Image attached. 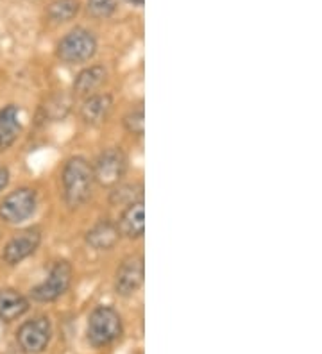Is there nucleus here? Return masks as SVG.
Instances as JSON below:
<instances>
[{
	"mask_svg": "<svg viewBox=\"0 0 322 354\" xmlns=\"http://www.w3.org/2000/svg\"><path fill=\"white\" fill-rule=\"evenodd\" d=\"M81 2L79 0H52L47 8V18L52 24L70 22L78 17Z\"/></svg>",
	"mask_w": 322,
	"mask_h": 354,
	"instance_id": "obj_16",
	"label": "nucleus"
},
{
	"mask_svg": "<svg viewBox=\"0 0 322 354\" xmlns=\"http://www.w3.org/2000/svg\"><path fill=\"white\" fill-rule=\"evenodd\" d=\"M52 338V326L47 317H36L18 328L17 342L27 354H38L47 349Z\"/></svg>",
	"mask_w": 322,
	"mask_h": 354,
	"instance_id": "obj_7",
	"label": "nucleus"
},
{
	"mask_svg": "<svg viewBox=\"0 0 322 354\" xmlns=\"http://www.w3.org/2000/svg\"><path fill=\"white\" fill-rule=\"evenodd\" d=\"M116 227L120 236L129 238V240H138L145 234V207L143 201L131 203L122 209Z\"/></svg>",
	"mask_w": 322,
	"mask_h": 354,
	"instance_id": "obj_10",
	"label": "nucleus"
},
{
	"mask_svg": "<svg viewBox=\"0 0 322 354\" xmlns=\"http://www.w3.org/2000/svg\"><path fill=\"white\" fill-rule=\"evenodd\" d=\"M93 170L91 165L81 158L73 156L63 167L61 172V186H63V199L66 206L75 209L90 199L93 188Z\"/></svg>",
	"mask_w": 322,
	"mask_h": 354,
	"instance_id": "obj_1",
	"label": "nucleus"
},
{
	"mask_svg": "<svg viewBox=\"0 0 322 354\" xmlns=\"http://www.w3.org/2000/svg\"><path fill=\"white\" fill-rule=\"evenodd\" d=\"M72 108V97L64 95V93H56L47 100L45 106V117L51 120H61L70 113Z\"/></svg>",
	"mask_w": 322,
	"mask_h": 354,
	"instance_id": "obj_17",
	"label": "nucleus"
},
{
	"mask_svg": "<svg viewBox=\"0 0 322 354\" xmlns=\"http://www.w3.org/2000/svg\"><path fill=\"white\" fill-rule=\"evenodd\" d=\"M9 185V170L0 165V192Z\"/></svg>",
	"mask_w": 322,
	"mask_h": 354,
	"instance_id": "obj_20",
	"label": "nucleus"
},
{
	"mask_svg": "<svg viewBox=\"0 0 322 354\" xmlns=\"http://www.w3.org/2000/svg\"><path fill=\"white\" fill-rule=\"evenodd\" d=\"M125 2H129V4H133V6H138V8H142V6L145 4V0H125Z\"/></svg>",
	"mask_w": 322,
	"mask_h": 354,
	"instance_id": "obj_21",
	"label": "nucleus"
},
{
	"mask_svg": "<svg viewBox=\"0 0 322 354\" xmlns=\"http://www.w3.org/2000/svg\"><path fill=\"white\" fill-rule=\"evenodd\" d=\"M122 335V319L111 306H97L88 317L86 337L93 347H106Z\"/></svg>",
	"mask_w": 322,
	"mask_h": 354,
	"instance_id": "obj_2",
	"label": "nucleus"
},
{
	"mask_svg": "<svg viewBox=\"0 0 322 354\" xmlns=\"http://www.w3.org/2000/svg\"><path fill=\"white\" fill-rule=\"evenodd\" d=\"M27 310H29V301L20 292L13 288L0 290V320L6 322L17 320L27 313Z\"/></svg>",
	"mask_w": 322,
	"mask_h": 354,
	"instance_id": "obj_14",
	"label": "nucleus"
},
{
	"mask_svg": "<svg viewBox=\"0 0 322 354\" xmlns=\"http://www.w3.org/2000/svg\"><path fill=\"white\" fill-rule=\"evenodd\" d=\"M72 265L69 261H64V259L56 261L48 270L47 279L42 281L39 285L30 290V297L38 301V303H52V301H56V299H60L61 295L69 292L70 285H72Z\"/></svg>",
	"mask_w": 322,
	"mask_h": 354,
	"instance_id": "obj_5",
	"label": "nucleus"
},
{
	"mask_svg": "<svg viewBox=\"0 0 322 354\" xmlns=\"http://www.w3.org/2000/svg\"><path fill=\"white\" fill-rule=\"evenodd\" d=\"M20 109L15 104H9L0 109V151H6L20 136Z\"/></svg>",
	"mask_w": 322,
	"mask_h": 354,
	"instance_id": "obj_13",
	"label": "nucleus"
},
{
	"mask_svg": "<svg viewBox=\"0 0 322 354\" xmlns=\"http://www.w3.org/2000/svg\"><path fill=\"white\" fill-rule=\"evenodd\" d=\"M39 243H42V231L38 227L24 229L6 243L4 251H2V261L9 267H15L35 254Z\"/></svg>",
	"mask_w": 322,
	"mask_h": 354,
	"instance_id": "obj_8",
	"label": "nucleus"
},
{
	"mask_svg": "<svg viewBox=\"0 0 322 354\" xmlns=\"http://www.w3.org/2000/svg\"><path fill=\"white\" fill-rule=\"evenodd\" d=\"M113 109V97L109 93H91L81 106V120L86 126H99L109 117Z\"/></svg>",
	"mask_w": 322,
	"mask_h": 354,
	"instance_id": "obj_11",
	"label": "nucleus"
},
{
	"mask_svg": "<svg viewBox=\"0 0 322 354\" xmlns=\"http://www.w3.org/2000/svg\"><path fill=\"white\" fill-rule=\"evenodd\" d=\"M120 240V233L116 227V222L100 221L86 233V243L93 251H111Z\"/></svg>",
	"mask_w": 322,
	"mask_h": 354,
	"instance_id": "obj_12",
	"label": "nucleus"
},
{
	"mask_svg": "<svg viewBox=\"0 0 322 354\" xmlns=\"http://www.w3.org/2000/svg\"><path fill=\"white\" fill-rule=\"evenodd\" d=\"M107 72L102 65H91L88 68L81 70L73 81V93L78 97L91 95L97 88L106 81Z\"/></svg>",
	"mask_w": 322,
	"mask_h": 354,
	"instance_id": "obj_15",
	"label": "nucleus"
},
{
	"mask_svg": "<svg viewBox=\"0 0 322 354\" xmlns=\"http://www.w3.org/2000/svg\"><path fill=\"white\" fill-rule=\"evenodd\" d=\"M38 206V195L33 188H18L6 195L0 203V218L6 224H21L35 215Z\"/></svg>",
	"mask_w": 322,
	"mask_h": 354,
	"instance_id": "obj_6",
	"label": "nucleus"
},
{
	"mask_svg": "<svg viewBox=\"0 0 322 354\" xmlns=\"http://www.w3.org/2000/svg\"><path fill=\"white\" fill-rule=\"evenodd\" d=\"M124 127L127 129V133L140 136V138L145 134V108H143V104H138L136 108L129 109V113L124 117Z\"/></svg>",
	"mask_w": 322,
	"mask_h": 354,
	"instance_id": "obj_18",
	"label": "nucleus"
},
{
	"mask_svg": "<svg viewBox=\"0 0 322 354\" xmlns=\"http://www.w3.org/2000/svg\"><path fill=\"white\" fill-rule=\"evenodd\" d=\"M116 9V0H88V11L95 18H109Z\"/></svg>",
	"mask_w": 322,
	"mask_h": 354,
	"instance_id": "obj_19",
	"label": "nucleus"
},
{
	"mask_svg": "<svg viewBox=\"0 0 322 354\" xmlns=\"http://www.w3.org/2000/svg\"><path fill=\"white\" fill-rule=\"evenodd\" d=\"M145 279V263L142 256H129L116 268L115 292L122 297L134 295L142 288Z\"/></svg>",
	"mask_w": 322,
	"mask_h": 354,
	"instance_id": "obj_9",
	"label": "nucleus"
},
{
	"mask_svg": "<svg viewBox=\"0 0 322 354\" xmlns=\"http://www.w3.org/2000/svg\"><path fill=\"white\" fill-rule=\"evenodd\" d=\"M91 170H93V181L97 185L102 188H113L124 179L127 172V156L120 147L106 149L97 156Z\"/></svg>",
	"mask_w": 322,
	"mask_h": 354,
	"instance_id": "obj_4",
	"label": "nucleus"
},
{
	"mask_svg": "<svg viewBox=\"0 0 322 354\" xmlns=\"http://www.w3.org/2000/svg\"><path fill=\"white\" fill-rule=\"evenodd\" d=\"M95 52H97V39H95L93 32L78 27V29L70 30L69 35L57 44L56 54L63 63L79 65V63L90 61L95 56Z\"/></svg>",
	"mask_w": 322,
	"mask_h": 354,
	"instance_id": "obj_3",
	"label": "nucleus"
}]
</instances>
